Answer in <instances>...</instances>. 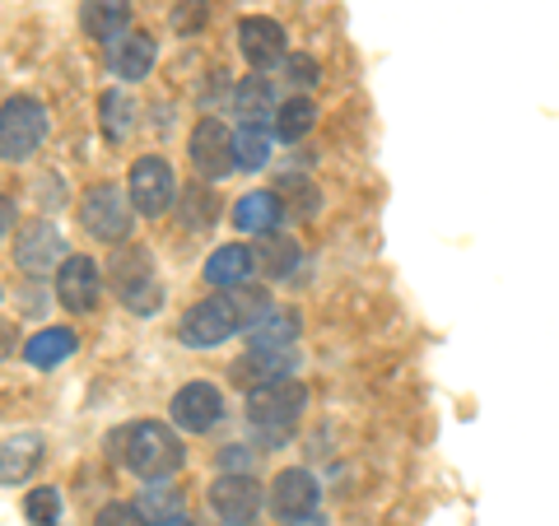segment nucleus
Instances as JSON below:
<instances>
[{"mask_svg": "<svg viewBox=\"0 0 559 526\" xmlns=\"http://www.w3.org/2000/svg\"><path fill=\"white\" fill-rule=\"evenodd\" d=\"M112 447H117V462L140 480H168V476H178L187 462L182 438L168 425H159V419H140V425L117 429Z\"/></svg>", "mask_w": 559, "mask_h": 526, "instance_id": "nucleus-1", "label": "nucleus"}, {"mask_svg": "<svg viewBox=\"0 0 559 526\" xmlns=\"http://www.w3.org/2000/svg\"><path fill=\"white\" fill-rule=\"evenodd\" d=\"M108 279H112V294H117L131 312H140V318L159 312L164 285H159V275H154V256H150L145 248H121V252L108 261Z\"/></svg>", "mask_w": 559, "mask_h": 526, "instance_id": "nucleus-2", "label": "nucleus"}, {"mask_svg": "<svg viewBox=\"0 0 559 526\" xmlns=\"http://www.w3.org/2000/svg\"><path fill=\"white\" fill-rule=\"evenodd\" d=\"M43 140H47V108L43 103L28 98V94L5 98V108H0V159L24 164L43 150Z\"/></svg>", "mask_w": 559, "mask_h": 526, "instance_id": "nucleus-3", "label": "nucleus"}, {"mask_svg": "<svg viewBox=\"0 0 559 526\" xmlns=\"http://www.w3.org/2000/svg\"><path fill=\"white\" fill-rule=\"evenodd\" d=\"M308 410V387L299 378H275L248 392V419L266 433H285L304 419Z\"/></svg>", "mask_w": 559, "mask_h": 526, "instance_id": "nucleus-4", "label": "nucleus"}, {"mask_svg": "<svg viewBox=\"0 0 559 526\" xmlns=\"http://www.w3.org/2000/svg\"><path fill=\"white\" fill-rule=\"evenodd\" d=\"M127 201L131 210H140L145 219H159L178 205V172L164 154H145V159L131 164V178H127Z\"/></svg>", "mask_w": 559, "mask_h": 526, "instance_id": "nucleus-5", "label": "nucleus"}, {"mask_svg": "<svg viewBox=\"0 0 559 526\" xmlns=\"http://www.w3.org/2000/svg\"><path fill=\"white\" fill-rule=\"evenodd\" d=\"M238 312H234V298L229 294H210L201 303H191L182 312V326H178V340L187 349H219L224 340L238 336Z\"/></svg>", "mask_w": 559, "mask_h": 526, "instance_id": "nucleus-6", "label": "nucleus"}, {"mask_svg": "<svg viewBox=\"0 0 559 526\" xmlns=\"http://www.w3.org/2000/svg\"><path fill=\"white\" fill-rule=\"evenodd\" d=\"M80 224H84V234H90L94 242H127L131 234V201H127V191L112 187V182H98L84 191V201H80Z\"/></svg>", "mask_w": 559, "mask_h": 526, "instance_id": "nucleus-7", "label": "nucleus"}, {"mask_svg": "<svg viewBox=\"0 0 559 526\" xmlns=\"http://www.w3.org/2000/svg\"><path fill=\"white\" fill-rule=\"evenodd\" d=\"M187 154H191V168H197L201 182L229 178V172H234V131L224 127L219 117H201L197 127H191Z\"/></svg>", "mask_w": 559, "mask_h": 526, "instance_id": "nucleus-8", "label": "nucleus"}, {"mask_svg": "<svg viewBox=\"0 0 559 526\" xmlns=\"http://www.w3.org/2000/svg\"><path fill=\"white\" fill-rule=\"evenodd\" d=\"M66 238L51 219H33L20 229V238H14V266H20L28 279H43V275H57L61 261H66Z\"/></svg>", "mask_w": 559, "mask_h": 526, "instance_id": "nucleus-9", "label": "nucleus"}, {"mask_svg": "<svg viewBox=\"0 0 559 526\" xmlns=\"http://www.w3.org/2000/svg\"><path fill=\"white\" fill-rule=\"evenodd\" d=\"M266 503H271V513L280 522H308L312 513H318V503H322V485H318L312 470L289 466V470H280L275 476Z\"/></svg>", "mask_w": 559, "mask_h": 526, "instance_id": "nucleus-10", "label": "nucleus"}, {"mask_svg": "<svg viewBox=\"0 0 559 526\" xmlns=\"http://www.w3.org/2000/svg\"><path fill=\"white\" fill-rule=\"evenodd\" d=\"M168 419H173V429H182V433H210L224 419L219 387H210V382H187V387H178V396L168 401Z\"/></svg>", "mask_w": 559, "mask_h": 526, "instance_id": "nucleus-11", "label": "nucleus"}, {"mask_svg": "<svg viewBox=\"0 0 559 526\" xmlns=\"http://www.w3.org/2000/svg\"><path fill=\"white\" fill-rule=\"evenodd\" d=\"M238 51L242 61H248L252 70H271L289 57V38L285 28H280L275 20H266V14H252V20L238 24Z\"/></svg>", "mask_w": 559, "mask_h": 526, "instance_id": "nucleus-12", "label": "nucleus"}, {"mask_svg": "<svg viewBox=\"0 0 559 526\" xmlns=\"http://www.w3.org/2000/svg\"><path fill=\"white\" fill-rule=\"evenodd\" d=\"M261 503H266V494H261V485L252 476H219L210 485V507L229 526H252Z\"/></svg>", "mask_w": 559, "mask_h": 526, "instance_id": "nucleus-13", "label": "nucleus"}, {"mask_svg": "<svg viewBox=\"0 0 559 526\" xmlns=\"http://www.w3.org/2000/svg\"><path fill=\"white\" fill-rule=\"evenodd\" d=\"M103 294V271L94 256H66L57 271V298L70 312H90Z\"/></svg>", "mask_w": 559, "mask_h": 526, "instance_id": "nucleus-14", "label": "nucleus"}, {"mask_svg": "<svg viewBox=\"0 0 559 526\" xmlns=\"http://www.w3.org/2000/svg\"><path fill=\"white\" fill-rule=\"evenodd\" d=\"M257 275V256L252 248H242V242H224V248H215L205 256V285L210 289H242L248 279Z\"/></svg>", "mask_w": 559, "mask_h": 526, "instance_id": "nucleus-15", "label": "nucleus"}, {"mask_svg": "<svg viewBox=\"0 0 559 526\" xmlns=\"http://www.w3.org/2000/svg\"><path fill=\"white\" fill-rule=\"evenodd\" d=\"M275 84L266 75H248L234 84V112H238V127H257V131H271L275 121Z\"/></svg>", "mask_w": 559, "mask_h": 526, "instance_id": "nucleus-16", "label": "nucleus"}, {"mask_svg": "<svg viewBox=\"0 0 559 526\" xmlns=\"http://www.w3.org/2000/svg\"><path fill=\"white\" fill-rule=\"evenodd\" d=\"M154 61H159V43H154L150 33H140V28H131L127 38H117L108 47V65H112L117 80H131V84L145 80L154 70Z\"/></svg>", "mask_w": 559, "mask_h": 526, "instance_id": "nucleus-17", "label": "nucleus"}, {"mask_svg": "<svg viewBox=\"0 0 559 526\" xmlns=\"http://www.w3.org/2000/svg\"><path fill=\"white\" fill-rule=\"evenodd\" d=\"M80 28L90 33L94 43L112 47L117 38L131 33V0H84L80 5Z\"/></svg>", "mask_w": 559, "mask_h": 526, "instance_id": "nucleus-18", "label": "nucleus"}, {"mask_svg": "<svg viewBox=\"0 0 559 526\" xmlns=\"http://www.w3.org/2000/svg\"><path fill=\"white\" fill-rule=\"evenodd\" d=\"M294 363H299V355H294V349H248V355L234 363V382L252 392V387H261V382L294 378Z\"/></svg>", "mask_w": 559, "mask_h": 526, "instance_id": "nucleus-19", "label": "nucleus"}, {"mask_svg": "<svg viewBox=\"0 0 559 526\" xmlns=\"http://www.w3.org/2000/svg\"><path fill=\"white\" fill-rule=\"evenodd\" d=\"M43 433H10L0 443V485H24L43 466Z\"/></svg>", "mask_w": 559, "mask_h": 526, "instance_id": "nucleus-20", "label": "nucleus"}, {"mask_svg": "<svg viewBox=\"0 0 559 526\" xmlns=\"http://www.w3.org/2000/svg\"><path fill=\"white\" fill-rule=\"evenodd\" d=\"M280 215H285V201H280L275 191H242V201L234 205V229L248 238L275 234Z\"/></svg>", "mask_w": 559, "mask_h": 526, "instance_id": "nucleus-21", "label": "nucleus"}, {"mask_svg": "<svg viewBox=\"0 0 559 526\" xmlns=\"http://www.w3.org/2000/svg\"><path fill=\"white\" fill-rule=\"evenodd\" d=\"M80 349V336H75V326H43L33 340H24V363L28 368H57V363H66L70 355Z\"/></svg>", "mask_w": 559, "mask_h": 526, "instance_id": "nucleus-22", "label": "nucleus"}, {"mask_svg": "<svg viewBox=\"0 0 559 526\" xmlns=\"http://www.w3.org/2000/svg\"><path fill=\"white\" fill-rule=\"evenodd\" d=\"M252 256H257V271H266L271 279H289L294 271H299V261H304L299 242H294L289 234H261Z\"/></svg>", "mask_w": 559, "mask_h": 526, "instance_id": "nucleus-23", "label": "nucleus"}, {"mask_svg": "<svg viewBox=\"0 0 559 526\" xmlns=\"http://www.w3.org/2000/svg\"><path fill=\"white\" fill-rule=\"evenodd\" d=\"M135 117H140V103L131 98V89H108L98 98V127L112 145H121L135 131Z\"/></svg>", "mask_w": 559, "mask_h": 526, "instance_id": "nucleus-24", "label": "nucleus"}, {"mask_svg": "<svg viewBox=\"0 0 559 526\" xmlns=\"http://www.w3.org/2000/svg\"><path fill=\"white\" fill-rule=\"evenodd\" d=\"M312 121H318V103L294 94L275 108V121H271V140H280V145H294V140H304L312 131Z\"/></svg>", "mask_w": 559, "mask_h": 526, "instance_id": "nucleus-25", "label": "nucleus"}, {"mask_svg": "<svg viewBox=\"0 0 559 526\" xmlns=\"http://www.w3.org/2000/svg\"><path fill=\"white\" fill-rule=\"evenodd\" d=\"M299 340V318L294 312H271L248 331V349H294Z\"/></svg>", "mask_w": 559, "mask_h": 526, "instance_id": "nucleus-26", "label": "nucleus"}, {"mask_svg": "<svg viewBox=\"0 0 559 526\" xmlns=\"http://www.w3.org/2000/svg\"><path fill=\"white\" fill-rule=\"evenodd\" d=\"M266 164H271V131L238 127V131H234V168H242V172H261Z\"/></svg>", "mask_w": 559, "mask_h": 526, "instance_id": "nucleus-27", "label": "nucleus"}, {"mask_svg": "<svg viewBox=\"0 0 559 526\" xmlns=\"http://www.w3.org/2000/svg\"><path fill=\"white\" fill-rule=\"evenodd\" d=\"M140 517L150 522H164V517H178L182 513V489L168 485V480H150L145 489H140Z\"/></svg>", "mask_w": 559, "mask_h": 526, "instance_id": "nucleus-28", "label": "nucleus"}, {"mask_svg": "<svg viewBox=\"0 0 559 526\" xmlns=\"http://www.w3.org/2000/svg\"><path fill=\"white\" fill-rule=\"evenodd\" d=\"M24 517H28V526H57L61 522V494H57V485L28 489V494H24Z\"/></svg>", "mask_w": 559, "mask_h": 526, "instance_id": "nucleus-29", "label": "nucleus"}, {"mask_svg": "<svg viewBox=\"0 0 559 526\" xmlns=\"http://www.w3.org/2000/svg\"><path fill=\"white\" fill-rule=\"evenodd\" d=\"M229 298H234V312H238V326H242V331H252L261 318H271V312H275V303H271L266 289H248V285H242V289H234Z\"/></svg>", "mask_w": 559, "mask_h": 526, "instance_id": "nucleus-30", "label": "nucleus"}, {"mask_svg": "<svg viewBox=\"0 0 559 526\" xmlns=\"http://www.w3.org/2000/svg\"><path fill=\"white\" fill-rule=\"evenodd\" d=\"M215 210H219V201H215V191H205V187H191L187 191V229H210L215 224Z\"/></svg>", "mask_w": 559, "mask_h": 526, "instance_id": "nucleus-31", "label": "nucleus"}, {"mask_svg": "<svg viewBox=\"0 0 559 526\" xmlns=\"http://www.w3.org/2000/svg\"><path fill=\"white\" fill-rule=\"evenodd\" d=\"M280 70H285V80H289V84H299V89H312V84L322 80L318 61L304 57V51H294V57H285V61H280Z\"/></svg>", "mask_w": 559, "mask_h": 526, "instance_id": "nucleus-32", "label": "nucleus"}, {"mask_svg": "<svg viewBox=\"0 0 559 526\" xmlns=\"http://www.w3.org/2000/svg\"><path fill=\"white\" fill-rule=\"evenodd\" d=\"M205 20H210L205 0H178V10H173V28L178 33H197V28H205Z\"/></svg>", "mask_w": 559, "mask_h": 526, "instance_id": "nucleus-33", "label": "nucleus"}, {"mask_svg": "<svg viewBox=\"0 0 559 526\" xmlns=\"http://www.w3.org/2000/svg\"><path fill=\"white\" fill-rule=\"evenodd\" d=\"M94 526H145V517H140L135 503H103Z\"/></svg>", "mask_w": 559, "mask_h": 526, "instance_id": "nucleus-34", "label": "nucleus"}, {"mask_svg": "<svg viewBox=\"0 0 559 526\" xmlns=\"http://www.w3.org/2000/svg\"><path fill=\"white\" fill-rule=\"evenodd\" d=\"M33 196H38L43 210H61L66 205V182L57 178V172H43V178L33 182Z\"/></svg>", "mask_w": 559, "mask_h": 526, "instance_id": "nucleus-35", "label": "nucleus"}, {"mask_svg": "<svg viewBox=\"0 0 559 526\" xmlns=\"http://www.w3.org/2000/svg\"><path fill=\"white\" fill-rule=\"evenodd\" d=\"M219 466H224V476H252V466H257V452L252 447H224L219 452Z\"/></svg>", "mask_w": 559, "mask_h": 526, "instance_id": "nucleus-36", "label": "nucleus"}, {"mask_svg": "<svg viewBox=\"0 0 559 526\" xmlns=\"http://www.w3.org/2000/svg\"><path fill=\"white\" fill-rule=\"evenodd\" d=\"M10 229H20V205H14V196L0 191V238H5Z\"/></svg>", "mask_w": 559, "mask_h": 526, "instance_id": "nucleus-37", "label": "nucleus"}, {"mask_svg": "<svg viewBox=\"0 0 559 526\" xmlns=\"http://www.w3.org/2000/svg\"><path fill=\"white\" fill-rule=\"evenodd\" d=\"M14 336H20L14 326H0V359H10V355H14Z\"/></svg>", "mask_w": 559, "mask_h": 526, "instance_id": "nucleus-38", "label": "nucleus"}, {"mask_svg": "<svg viewBox=\"0 0 559 526\" xmlns=\"http://www.w3.org/2000/svg\"><path fill=\"white\" fill-rule=\"evenodd\" d=\"M150 526H197V522H191L187 513H178V517H164V522H150Z\"/></svg>", "mask_w": 559, "mask_h": 526, "instance_id": "nucleus-39", "label": "nucleus"}]
</instances>
